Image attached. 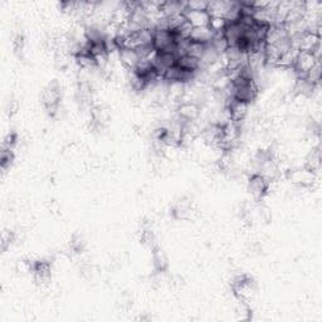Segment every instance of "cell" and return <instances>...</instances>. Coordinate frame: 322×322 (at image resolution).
Masks as SVG:
<instances>
[{"label": "cell", "mask_w": 322, "mask_h": 322, "mask_svg": "<svg viewBox=\"0 0 322 322\" xmlns=\"http://www.w3.org/2000/svg\"><path fill=\"white\" fill-rule=\"evenodd\" d=\"M232 291L240 304L248 305V302L251 301L255 292V285L253 278L251 276H248V274L238 276L232 282Z\"/></svg>", "instance_id": "6da1fadb"}, {"label": "cell", "mask_w": 322, "mask_h": 322, "mask_svg": "<svg viewBox=\"0 0 322 322\" xmlns=\"http://www.w3.org/2000/svg\"><path fill=\"white\" fill-rule=\"evenodd\" d=\"M61 99H62V92H61L59 83L57 80H53L44 88L43 96H42L43 106L46 108L47 113L52 117H54L59 111Z\"/></svg>", "instance_id": "7a4b0ae2"}, {"label": "cell", "mask_w": 322, "mask_h": 322, "mask_svg": "<svg viewBox=\"0 0 322 322\" xmlns=\"http://www.w3.org/2000/svg\"><path fill=\"white\" fill-rule=\"evenodd\" d=\"M320 62V58L316 57L312 52H297L292 63V71L297 78H307L310 71Z\"/></svg>", "instance_id": "3957f363"}, {"label": "cell", "mask_w": 322, "mask_h": 322, "mask_svg": "<svg viewBox=\"0 0 322 322\" xmlns=\"http://www.w3.org/2000/svg\"><path fill=\"white\" fill-rule=\"evenodd\" d=\"M247 187H248V191L255 200H262L268 194L269 188H271V183L259 173H253L252 175H249Z\"/></svg>", "instance_id": "277c9868"}, {"label": "cell", "mask_w": 322, "mask_h": 322, "mask_svg": "<svg viewBox=\"0 0 322 322\" xmlns=\"http://www.w3.org/2000/svg\"><path fill=\"white\" fill-rule=\"evenodd\" d=\"M286 177L290 180L292 184L297 185V187L301 188H310L312 187V184L316 180V173L315 171L310 170L306 166L304 168H296L291 169L286 174Z\"/></svg>", "instance_id": "5b68a950"}, {"label": "cell", "mask_w": 322, "mask_h": 322, "mask_svg": "<svg viewBox=\"0 0 322 322\" xmlns=\"http://www.w3.org/2000/svg\"><path fill=\"white\" fill-rule=\"evenodd\" d=\"M183 15L188 24H190L193 28L209 27L210 19H212V15L208 12V9H190L188 7L185 8Z\"/></svg>", "instance_id": "8992f818"}, {"label": "cell", "mask_w": 322, "mask_h": 322, "mask_svg": "<svg viewBox=\"0 0 322 322\" xmlns=\"http://www.w3.org/2000/svg\"><path fill=\"white\" fill-rule=\"evenodd\" d=\"M28 269L38 283H47L51 278V263L47 260H29Z\"/></svg>", "instance_id": "52a82bcc"}, {"label": "cell", "mask_w": 322, "mask_h": 322, "mask_svg": "<svg viewBox=\"0 0 322 322\" xmlns=\"http://www.w3.org/2000/svg\"><path fill=\"white\" fill-rule=\"evenodd\" d=\"M199 116V107L194 102H183L177 108V117L182 122H194Z\"/></svg>", "instance_id": "ba28073f"}, {"label": "cell", "mask_w": 322, "mask_h": 322, "mask_svg": "<svg viewBox=\"0 0 322 322\" xmlns=\"http://www.w3.org/2000/svg\"><path fill=\"white\" fill-rule=\"evenodd\" d=\"M118 52H120V59L122 65L129 69V71H134V69L138 66V63L141 62L140 57H138L137 52H136L135 49L122 48L118 49Z\"/></svg>", "instance_id": "9c48e42d"}, {"label": "cell", "mask_w": 322, "mask_h": 322, "mask_svg": "<svg viewBox=\"0 0 322 322\" xmlns=\"http://www.w3.org/2000/svg\"><path fill=\"white\" fill-rule=\"evenodd\" d=\"M316 86L317 85L311 82L309 78H297L295 91L298 94H302V96L310 97V96H312L313 92H315Z\"/></svg>", "instance_id": "30bf717a"}, {"label": "cell", "mask_w": 322, "mask_h": 322, "mask_svg": "<svg viewBox=\"0 0 322 322\" xmlns=\"http://www.w3.org/2000/svg\"><path fill=\"white\" fill-rule=\"evenodd\" d=\"M193 208H191V203L188 200H180L176 203V205L173 209V214L176 219H187L190 216Z\"/></svg>", "instance_id": "8fae6325"}, {"label": "cell", "mask_w": 322, "mask_h": 322, "mask_svg": "<svg viewBox=\"0 0 322 322\" xmlns=\"http://www.w3.org/2000/svg\"><path fill=\"white\" fill-rule=\"evenodd\" d=\"M152 258H154V265L157 272H165L168 268V258H166L165 253L161 251L159 246L156 248L152 249Z\"/></svg>", "instance_id": "7c38bea8"}, {"label": "cell", "mask_w": 322, "mask_h": 322, "mask_svg": "<svg viewBox=\"0 0 322 322\" xmlns=\"http://www.w3.org/2000/svg\"><path fill=\"white\" fill-rule=\"evenodd\" d=\"M320 164H321V154H320V150L318 149H313L312 151L310 152L309 156H307L306 159V164H305V166H306L307 169H310V170L312 171H317L318 168H320Z\"/></svg>", "instance_id": "4fadbf2b"}, {"label": "cell", "mask_w": 322, "mask_h": 322, "mask_svg": "<svg viewBox=\"0 0 322 322\" xmlns=\"http://www.w3.org/2000/svg\"><path fill=\"white\" fill-rule=\"evenodd\" d=\"M140 240L141 243L145 244L146 247H149L150 249H154L157 247L156 243V238H155V234L151 232L149 228H144L141 230V235H140Z\"/></svg>", "instance_id": "5bb4252c"}, {"label": "cell", "mask_w": 322, "mask_h": 322, "mask_svg": "<svg viewBox=\"0 0 322 322\" xmlns=\"http://www.w3.org/2000/svg\"><path fill=\"white\" fill-rule=\"evenodd\" d=\"M14 161V150L2 149V155H0V166L2 170L5 171L12 166Z\"/></svg>", "instance_id": "9a60e30c"}, {"label": "cell", "mask_w": 322, "mask_h": 322, "mask_svg": "<svg viewBox=\"0 0 322 322\" xmlns=\"http://www.w3.org/2000/svg\"><path fill=\"white\" fill-rule=\"evenodd\" d=\"M14 238H15V235H14V233L10 232V230L3 232V234H2V251L3 252L7 251L8 247L13 243Z\"/></svg>", "instance_id": "2e32d148"}, {"label": "cell", "mask_w": 322, "mask_h": 322, "mask_svg": "<svg viewBox=\"0 0 322 322\" xmlns=\"http://www.w3.org/2000/svg\"><path fill=\"white\" fill-rule=\"evenodd\" d=\"M13 48L15 52H19V51H23L24 48V37L23 34H16L15 37H14V41H13Z\"/></svg>", "instance_id": "e0dca14e"}, {"label": "cell", "mask_w": 322, "mask_h": 322, "mask_svg": "<svg viewBox=\"0 0 322 322\" xmlns=\"http://www.w3.org/2000/svg\"><path fill=\"white\" fill-rule=\"evenodd\" d=\"M209 2H189L187 3V7L190 9H208Z\"/></svg>", "instance_id": "ac0fdd59"}]
</instances>
